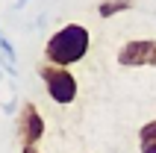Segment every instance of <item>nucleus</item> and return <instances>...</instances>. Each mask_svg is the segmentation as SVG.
<instances>
[{
    "label": "nucleus",
    "instance_id": "nucleus-1",
    "mask_svg": "<svg viewBox=\"0 0 156 153\" xmlns=\"http://www.w3.org/2000/svg\"><path fill=\"white\" fill-rule=\"evenodd\" d=\"M88 44H91V35L83 24H65L59 33H53L44 44V56H47V65H56V68H71L74 62H80L88 53Z\"/></svg>",
    "mask_w": 156,
    "mask_h": 153
},
{
    "label": "nucleus",
    "instance_id": "nucleus-2",
    "mask_svg": "<svg viewBox=\"0 0 156 153\" xmlns=\"http://www.w3.org/2000/svg\"><path fill=\"white\" fill-rule=\"evenodd\" d=\"M38 74H41V80H44V85H47V94H50L53 103H59V106L74 103V97H77V80H74V74H71L68 68L44 65Z\"/></svg>",
    "mask_w": 156,
    "mask_h": 153
},
{
    "label": "nucleus",
    "instance_id": "nucleus-3",
    "mask_svg": "<svg viewBox=\"0 0 156 153\" xmlns=\"http://www.w3.org/2000/svg\"><path fill=\"white\" fill-rule=\"evenodd\" d=\"M118 65L124 68H156V41L136 38L118 50Z\"/></svg>",
    "mask_w": 156,
    "mask_h": 153
},
{
    "label": "nucleus",
    "instance_id": "nucleus-4",
    "mask_svg": "<svg viewBox=\"0 0 156 153\" xmlns=\"http://www.w3.org/2000/svg\"><path fill=\"white\" fill-rule=\"evenodd\" d=\"M18 136H21V144H38L44 136V118L35 109V103H30V100L18 112Z\"/></svg>",
    "mask_w": 156,
    "mask_h": 153
},
{
    "label": "nucleus",
    "instance_id": "nucleus-5",
    "mask_svg": "<svg viewBox=\"0 0 156 153\" xmlns=\"http://www.w3.org/2000/svg\"><path fill=\"white\" fill-rule=\"evenodd\" d=\"M139 150L141 153H156V121H147L139 130Z\"/></svg>",
    "mask_w": 156,
    "mask_h": 153
},
{
    "label": "nucleus",
    "instance_id": "nucleus-6",
    "mask_svg": "<svg viewBox=\"0 0 156 153\" xmlns=\"http://www.w3.org/2000/svg\"><path fill=\"white\" fill-rule=\"evenodd\" d=\"M127 9H133V0H103V3L97 6V15L100 18H112V15H118V12H127Z\"/></svg>",
    "mask_w": 156,
    "mask_h": 153
},
{
    "label": "nucleus",
    "instance_id": "nucleus-7",
    "mask_svg": "<svg viewBox=\"0 0 156 153\" xmlns=\"http://www.w3.org/2000/svg\"><path fill=\"white\" fill-rule=\"evenodd\" d=\"M0 56H3V59H6V65H9V71L15 68V59H18V56H15V47H12V44H9V38H6V35H3V33H0Z\"/></svg>",
    "mask_w": 156,
    "mask_h": 153
},
{
    "label": "nucleus",
    "instance_id": "nucleus-8",
    "mask_svg": "<svg viewBox=\"0 0 156 153\" xmlns=\"http://www.w3.org/2000/svg\"><path fill=\"white\" fill-rule=\"evenodd\" d=\"M21 153H41V150H38V144H24Z\"/></svg>",
    "mask_w": 156,
    "mask_h": 153
}]
</instances>
